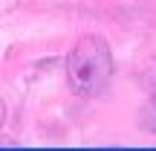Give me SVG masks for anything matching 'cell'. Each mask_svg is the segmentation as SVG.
Returning <instances> with one entry per match:
<instances>
[{
    "label": "cell",
    "mask_w": 156,
    "mask_h": 151,
    "mask_svg": "<svg viewBox=\"0 0 156 151\" xmlns=\"http://www.w3.org/2000/svg\"><path fill=\"white\" fill-rule=\"evenodd\" d=\"M139 128L147 134H156V93L139 108Z\"/></svg>",
    "instance_id": "2"
},
{
    "label": "cell",
    "mask_w": 156,
    "mask_h": 151,
    "mask_svg": "<svg viewBox=\"0 0 156 151\" xmlns=\"http://www.w3.org/2000/svg\"><path fill=\"white\" fill-rule=\"evenodd\" d=\"M116 61L113 50L101 35H84L67 55V81L75 96H98L110 84Z\"/></svg>",
    "instance_id": "1"
}]
</instances>
